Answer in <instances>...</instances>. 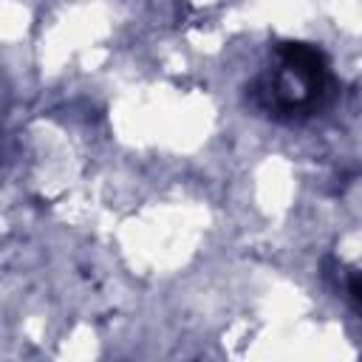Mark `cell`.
<instances>
[{
  "label": "cell",
  "mask_w": 362,
  "mask_h": 362,
  "mask_svg": "<svg viewBox=\"0 0 362 362\" xmlns=\"http://www.w3.org/2000/svg\"><path fill=\"white\" fill-rule=\"evenodd\" d=\"M348 291H351V300L359 305V300H362V286H359V274H356V272L348 277Z\"/></svg>",
  "instance_id": "obj_1"
}]
</instances>
